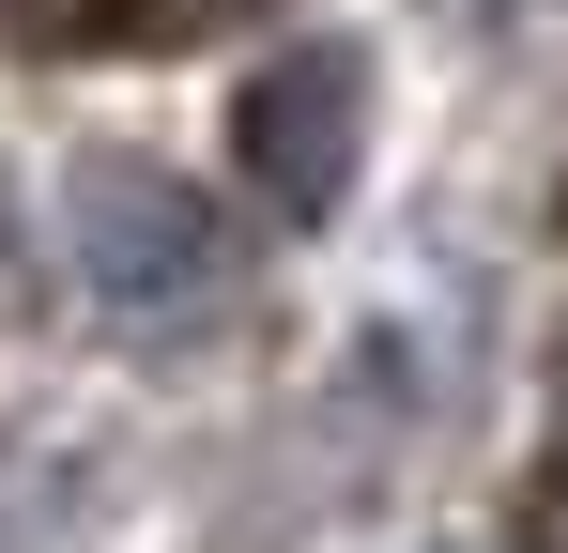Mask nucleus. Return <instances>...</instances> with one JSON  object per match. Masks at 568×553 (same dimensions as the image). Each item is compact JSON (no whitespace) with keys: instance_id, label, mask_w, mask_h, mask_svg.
I'll use <instances>...</instances> for the list:
<instances>
[{"instance_id":"f257e3e1","label":"nucleus","mask_w":568,"mask_h":553,"mask_svg":"<svg viewBox=\"0 0 568 553\" xmlns=\"http://www.w3.org/2000/svg\"><path fill=\"white\" fill-rule=\"evenodd\" d=\"M62 262L93 292L108 339H200V323H231V215L200 200L185 170H154V154H78L62 170Z\"/></svg>"},{"instance_id":"f03ea898","label":"nucleus","mask_w":568,"mask_h":553,"mask_svg":"<svg viewBox=\"0 0 568 553\" xmlns=\"http://www.w3.org/2000/svg\"><path fill=\"white\" fill-rule=\"evenodd\" d=\"M369 123H384V62L354 31H292V47H262L231 78V170H246V200L277 231H323L369 184Z\"/></svg>"}]
</instances>
